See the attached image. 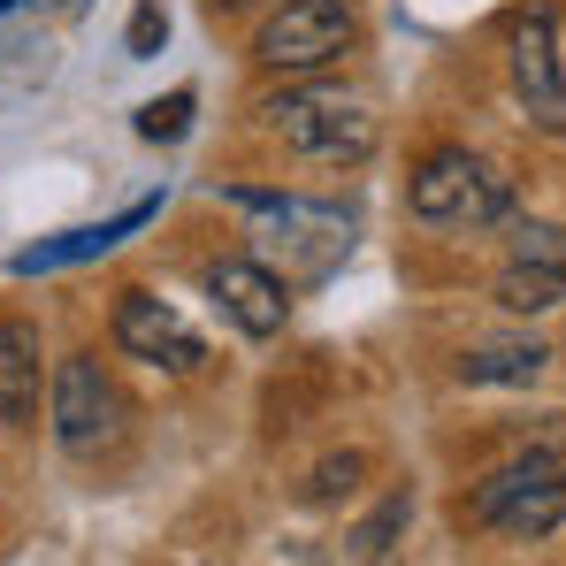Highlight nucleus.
I'll return each mask as SVG.
<instances>
[{
	"label": "nucleus",
	"instance_id": "obj_1",
	"mask_svg": "<svg viewBox=\"0 0 566 566\" xmlns=\"http://www.w3.org/2000/svg\"><path fill=\"white\" fill-rule=\"evenodd\" d=\"M261 123L276 130L291 154L329 161V169H360V161L376 154V138H382L376 107L360 93H345V85H291V93L261 99Z\"/></svg>",
	"mask_w": 566,
	"mask_h": 566
},
{
	"label": "nucleus",
	"instance_id": "obj_2",
	"mask_svg": "<svg viewBox=\"0 0 566 566\" xmlns=\"http://www.w3.org/2000/svg\"><path fill=\"white\" fill-rule=\"evenodd\" d=\"M406 207L437 230H490L513 214V177L490 161V154H468V146H437L413 185H406Z\"/></svg>",
	"mask_w": 566,
	"mask_h": 566
},
{
	"label": "nucleus",
	"instance_id": "obj_3",
	"mask_svg": "<svg viewBox=\"0 0 566 566\" xmlns=\"http://www.w3.org/2000/svg\"><path fill=\"white\" fill-rule=\"evenodd\" d=\"M474 528H505V536H544L566 521V452H528L513 468H497L490 482H474V497L460 505Z\"/></svg>",
	"mask_w": 566,
	"mask_h": 566
},
{
	"label": "nucleus",
	"instance_id": "obj_4",
	"mask_svg": "<svg viewBox=\"0 0 566 566\" xmlns=\"http://www.w3.org/2000/svg\"><path fill=\"white\" fill-rule=\"evenodd\" d=\"M353 46V8L345 0H276L269 23L253 31V62L276 77H314Z\"/></svg>",
	"mask_w": 566,
	"mask_h": 566
},
{
	"label": "nucleus",
	"instance_id": "obj_5",
	"mask_svg": "<svg viewBox=\"0 0 566 566\" xmlns=\"http://www.w3.org/2000/svg\"><path fill=\"white\" fill-rule=\"evenodd\" d=\"M46 413H54V444L70 460H99L123 437V390H115V376L99 368L93 353H70L54 368V406Z\"/></svg>",
	"mask_w": 566,
	"mask_h": 566
},
{
	"label": "nucleus",
	"instance_id": "obj_6",
	"mask_svg": "<svg viewBox=\"0 0 566 566\" xmlns=\"http://www.w3.org/2000/svg\"><path fill=\"white\" fill-rule=\"evenodd\" d=\"M115 345L130 360H146V368H169V376H191L207 360V345L191 337V322L169 298H154V291H123L115 298Z\"/></svg>",
	"mask_w": 566,
	"mask_h": 566
},
{
	"label": "nucleus",
	"instance_id": "obj_7",
	"mask_svg": "<svg viewBox=\"0 0 566 566\" xmlns=\"http://www.w3.org/2000/svg\"><path fill=\"white\" fill-rule=\"evenodd\" d=\"M505 77L513 93L528 99L544 123H566V85H559V15L552 8H528L513 31H505Z\"/></svg>",
	"mask_w": 566,
	"mask_h": 566
},
{
	"label": "nucleus",
	"instance_id": "obj_8",
	"mask_svg": "<svg viewBox=\"0 0 566 566\" xmlns=\"http://www.w3.org/2000/svg\"><path fill=\"white\" fill-rule=\"evenodd\" d=\"M207 298H214V314H222L230 329H245V337H276L283 322H291V291H283L261 261H214V269H207Z\"/></svg>",
	"mask_w": 566,
	"mask_h": 566
},
{
	"label": "nucleus",
	"instance_id": "obj_9",
	"mask_svg": "<svg viewBox=\"0 0 566 566\" xmlns=\"http://www.w3.org/2000/svg\"><path fill=\"white\" fill-rule=\"evenodd\" d=\"M161 214V199H138V207H123V214H107V222H85V230H62V238H39V245H23L15 261H8V276H54V269H77V261H99V253H115L130 230H146Z\"/></svg>",
	"mask_w": 566,
	"mask_h": 566
},
{
	"label": "nucleus",
	"instance_id": "obj_10",
	"mask_svg": "<svg viewBox=\"0 0 566 566\" xmlns=\"http://www.w3.org/2000/svg\"><path fill=\"white\" fill-rule=\"evenodd\" d=\"M39 329L31 322H0V421H39Z\"/></svg>",
	"mask_w": 566,
	"mask_h": 566
},
{
	"label": "nucleus",
	"instance_id": "obj_11",
	"mask_svg": "<svg viewBox=\"0 0 566 566\" xmlns=\"http://www.w3.org/2000/svg\"><path fill=\"white\" fill-rule=\"evenodd\" d=\"M544 368H552V345H536V337H497V345L460 353V382L474 390H513V382H536Z\"/></svg>",
	"mask_w": 566,
	"mask_h": 566
},
{
	"label": "nucleus",
	"instance_id": "obj_12",
	"mask_svg": "<svg viewBox=\"0 0 566 566\" xmlns=\"http://www.w3.org/2000/svg\"><path fill=\"white\" fill-rule=\"evenodd\" d=\"M497 306H513V314H559L566 306V269H552V261H513V269L497 276Z\"/></svg>",
	"mask_w": 566,
	"mask_h": 566
},
{
	"label": "nucleus",
	"instance_id": "obj_13",
	"mask_svg": "<svg viewBox=\"0 0 566 566\" xmlns=\"http://www.w3.org/2000/svg\"><path fill=\"white\" fill-rule=\"evenodd\" d=\"M406 521H413V490H390L376 513H368V521L345 536V552H353V559H382V552L398 544V528H406Z\"/></svg>",
	"mask_w": 566,
	"mask_h": 566
},
{
	"label": "nucleus",
	"instance_id": "obj_14",
	"mask_svg": "<svg viewBox=\"0 0 566 566\" xmlns=\"http://www.w3.org/2000/svg\"><path fill=\"white\" fill-rule=\"evenodd\" d=\"M191 107H199V99H191V93L146 99V107H138V138H154V146H177V138H185V130H191Z\"/></svg>",
	"mask_w": 566,
	"mask_h": 566
},
{
	"label": "nucleus",
	"instance_id": "obj_15",
	"mask_svg": "<svg viewBox=\"0 0 566 566\" xmlns=\"http://www.w3.org/2000/svg\"><path fill=\"white\" fill-rule=\"evenodd\" d=\"M513 261H552V269H566V230H552V222H513Z\"/></svg>",
	"mask_w": 566,
	"mask_h": 566
},
{
	"label": "nucleus",
	"instance_id": "obj_16",
	"mask_svg": "<svg viewBox=\"0 0 566 566\" xmlns=\"http://www.w3.org/2000/svg\"><path fill=\"white\" fill-rule=\"evenodd\" d=\"M360 468H368L360 452H337V460H322V468H314V482H306V497H314V505H329V497H345V490L360 482Z\"/></svg>",
	"mask_w": 566,
	"mask_h": 566
},
{
	"label": "nucleus",
	"instance_id": "obj_17",
	"mask_svg": "<svg viewBox=\"0 0 566 566\" xmlns=\"http://www.w3.org/2000/svg\"><path fill=\"white\" fill-rule=\"evenodd\" d=\"M161 39H169V15H161V0H138V8H130V39H123V46H130V54L146 62V54H154Z\"/></svg>",
	"mask_w": 566,
	"mask_h": 566
},
{
	"label": "nucleus",
	"instance_id": "obj_18",
	"mask_svg": "<svg viewBox=\"0 0 566 566\" xmlns=\"http://www.w3.org/2000/svg\"><path fill=\"white\" fill-rule=\"evenodd\" d=\"M559 85H566V23H559Z\"/></svg>",
	"mask_w": 566,
	"mask_h": 566
},
{
	"label": "nucleus",
	"instance_id": "obj_19",
	"mask_svg": "<svg viewBox=\"0 0 566 566\" xmlns=\"http://www.w3.org/2000/svg\"><path fill=\"white\" fill-rule=\"evenodd\" d=\"M214 8H253V0H214Z\"/></svg>",
	"mask_w": 566,
	"mask_h": 566
},
{
	"label": "nucleus",
	"instance_id": "obj_20",
	"mask_svg": "<svg viewBox=\"0 0 566 566\" xmlns=\"http://www.w3.org/2000/svg\"><path fill=\"white\" fill-rule=\"evenodd\" d=\"M54 8H77V0H54Z\"/></svg>",
	"mask_w": 566,
	"mask_h": 566
},
{
	"label": "nucleus",
	"instance_id": "obj_21",
	"mask_svg": "<svg viewBox=\"0 0 566 566\" xmlns=\"http://www.w3.org/2000/svg\"><path fill=\"white\" fill-rule=\"evenodd\" d=\"M0 8H15V0H0Z\"/></svg>",
	"mask_w": 566,
	"mask_h": 566
}]
</instances>
